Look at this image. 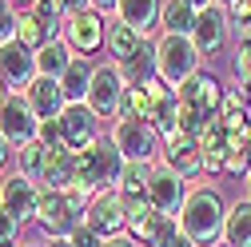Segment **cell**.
<instances>
[{"label":"cell","instance_id":"obj_1","mask_svg":"<svg viewBox=\"0 0 251 247\" xmlns=\"http://www.w3.org/2000/svg\"><path fill=\"white\" fill-rule=\"evenodd\" d=\"M224 223H227V203L211 183H196L183 199L179 211V231L196 247H219L224 243Z\"/></svg>","mask_w":251,"mask_h":247},{"label":"cell","instance_id":"obj_2","mask_svg":"<svg viewBox=\"0 0 251 247\" xmlns=\"http://www.w3.org/2000/svg\"><path fill=\"white\" fill-rule=\"evenodd\" d=\"M124 151L112 144V136H100L96 144H88L76 151V168H80V179H76V196L80 199H92L104 188H116L120 183V172H124Z\"/></svg>","mask_w":251,"mask_h":247},{"label":"cell","instance_id":"obj_3","mask_svg":"<svg viewBox=\"0 0 251 247\" xmlns=\"http://www.w3.org/2000/svg\"><path fill=\"white\" fill-rule=\"evenodd\" d=\"M128 92H132V88H128V80H124L120 64H112V60H100L84 104L96 112L100 120H120L124 112H128Z\"/></svg>","mask_w":251,"mask_h":247},{"label":"cell","instance_id":"obj_4","mask_svg":"<svg viewBox=\"0 0 251 247\" xmlns=\"http://www.w3.org/2000/svg\"><path fill=\"white\" fill-rule=\"evenodd\" d=\"M112 144L124 151V160H160V151H164V136L155 124L132 116V112H124L120 120H112Z\"/></svg>","mask_w":251,"mask_h":247},{"label":"cell","instance_id":"obj_5","mask_svg":"<svg viewBox=\"0 0 251 247\" xmlns=\"http://www.w3.org/2000/svg\"><path fill=\"white\" fill-rule=\"evenodd\" d=\"M84 207H88V199H80L76 192H48V188H40L36 227L44 235H72L76 227H84Z\"/></svg>","mask_w":251,"mask_h":247},{"label":"cell","instance_id":"obj_6","mask_svg":"<svg viewBox=\"0 0 251 247\" xmlns=\"http://www.w3.org/2000/svg\"><path fill=\"white\" fill-rule=\"evenodd\" d=\"M155 60H160V80H168L172 88H179L187 76H196L203 56L196 48L192 36H176V32H164L155 40Z\"/></svg>","mask_w":251,"mask_h":247},{"label":"cell","instance_id":"obj_7","mask_svg":"<svg viewBox=\"0 0 251 247\" xmlns=\"http://www.w3.org/2000/svg\"><path fill=\"white\" fill-rule=\"evenodd\" d=\"M60 40H64L76 56H96V52H104V40H108V16H100L96 8L72 12V16H64Z\"/></svg>","mask_w":251,"mask_h":247},{"label":"cell","instance_id":"obj_8","mask_svg":"<svg viewBox=\"0 0 251 247\" xmlns=\"http://www.w3.org/2000/svg\"><path fill=\"white\" fill-rule=\"evenodd\" d=\"M84 223L92 231H100L104 239L124 235V231H128V199H124V192L120 188L96 192V196L88 199V207H84Z\"/></svg>","mask_w":251,"mask_h":247},{"label":"cell","instance_id":"obj_9","mask_svg":"<svg viewBox=\"0 0 251 247\" xmlns=\"http://www.w3.org/2000/svg\"><path fill=\"white\" fill-rule=\"evenodd\" d=\"M0 132L8 136L12 148H20V144H28V140H36V132H40V116H36L32 104H28L24 92H12V96L4 100V108H0Z\"/></svg>","mask_w":251,"mask_h":247},{"label":"cell","instance_id":"obj_10","mask_svg":"<svg viewBox=\"0 0 251 247\" xmlns=\"http://www.w3.org/2000/svg\"><path fill=\"white\" fill-rule=\"evenodd\" d=\"M187 192H192V188H187V179H183V175H176L168 164H155L151 183H148V199H151V207L160 211V215H172V220H179Z\"/></svg>","mask_w":251,"mask_h":247},{"label":"cell","instance_id":"obj_11","mask_svg":"<svg viewBox=\"0 0 251 247\" xmlns=\"http://www.w3.org/2000/svg\"><path fill=\"white\" fill-rule=\"evenodd\" d=\"M160 164H168L176 175L183 179H192L203 172V144L196 136H187V132H172L164 136V151H160Z\"/></svg>","mask_w":251,"mask_h":247},{"label":"cell","instance_id":"obj_12","mask_svg":"<svg viewBox=\"0 0 251 247\" xmlns=\"http://www.w3.org/2000/svg\"><path fill=\"white\" fill-rule=\"evenodd\" d=\"M0 76H4V84H8L12 92H24L28 84L40 76V68H36V52L24 48L20 40L0 44Z\"/></svg>","mask_w":251,"mask_h":247},{"label":"cell","instance_id":"obj_13","mask_svg":"<svg viewBox=\"0 0 251 247\" xmlns=\"http://www.w3.org/2000/svg\"><path fill=\"white\" fill-rule=\"evenodd\" d=\"M0 207L12 211L20 223H36V207H40V183L28 179L20 172L4 175V199H0Z\"/></svg>","mask_w":251,"mask_h":247},{"label":"cell","instance_id":"obj_14","mask_svg":"<svg viewBox=\"0 0 251 247\" xmlns=\"http://www.w3.org/2000/svg\"><path fill=\"white\" fill-rule=\"evenodd\" d=\"M176 92H179L183 104H192V108L203 112V116H219V104H224V96H227V88L219 84L211 72H203V68H200L196 76H187Z\"/></svg>","mask_w":251,"mask_h":247},{"label":"cell","instance_id":"obj_15","mask_svg":"<svg viewBox=\"0 0 251 247\" xmlns=\"http://www.w3.org/2000/svg\"><path fill=\"white\" fill-rule=\"evenodd\" d=\"M227 8L224 4H207V8H200V16H196V28H192V40H196V48H200V56H215L219 48H224V40H227Z\"/></svg>","mask_w":251,"mask_h":247},{"label":"cell","instance_id":"obj_16","mask_svg":"<svg viewBox=\"0 0 251 247\" xmlns=\"http://www.w3.org/2000/svg\"><path fill=\"white\" fill-rule=\"evenodd\" d=\"M60 124H64V140H68V148L80 151V148H88V144L100 140V124H104V120L92 112L88 104H68L64 116H60Z\"/></svg>","mask_w":251,"mask_h":247},{"label":"cell","instance_id":"obj_17","mask_svg":"<svg viewBox=\"0 0 251 247\" xmlns=\"http://www.w3.org/2000/svg\"><path fill=\"white\" fill-rule=\"evenodd\" d=\"M24 96H28V104L36 108L40 120H60V116H64V108H68L64 88H60V80H52V76H36L32 84L24 88Z\"/></svg>","mask_w":251,"mask_h":247},{"label":"cell","instance_id":"obj_18","mask_svg":"<svg viewBox=\"0 0 251 247\" xmlns=\"http://www.w3.org/2000/svg\"><path fill=\"white\" fill-rule=\"evenodd\" d=\"M160 12H164V0H120V8H116V16L124 24H132L140 36L160 28Z\"/></svg>","mask_w":251,"mask_h":247},{"label":"cell","instance_id":"obj_19","mask_svg":"<svg viewBox=\"0 0 251 247\" xmlns=\"http://www.w3.org/2000/svg\"><path fill=\"white\" fill-rule=\"evenodd\" d=\"M144 40H148V36H140L132 24H124L120 16H108V40H104V52H108L112 64H124V60H128Z\"/></svg>","mask_w":251,"mask_h":247},{"label":"cell","instance_id":"obj_20","mask_svg":"<svg viewBox=\"0 0 251 247\" xmlns=\"http://www.w3.org/2000/svg\"><path fill=\"white\" fill-rule=\"evenodd\" d=\"M120 72H124V80H128V88H144L148 80H155L160 76V60H155V44L151 40H144L128 60L120 64Z\"/></svg>","mask_w":251,"mask_h":247},{"label":"cell","instance_id":"obj_21","mask_svg":"<svg viewBox=\"0 0 251 247\" xmlns=\"http://www.w3.org/2000/svg\"><path fill=\"white\" fill-rule=\"evenodd\" d=\"M76 179H80L76 151H72V148L52 151V160H48V172H44V179H40V188H48V192H72V188H76Z\"/></svg>","mask_w":251,"mask_h":247},{"label":"cell","instance_id":"obj_22","mask_svg":"<svg viewBox=\"0 0 251 247\" xmlns=\"http://www.w3.org/2000/svg\"><path fill=\"white\" fill-rule=\"evenodd\" d=\"M92 76H96V64H92V56H76L72 64H68V72L60 76V88H64L68 104H84V100H88Z\"/></svg>","mask_w":251,"mask_h":247},{"label":"cell","instance_id":"obj_23","mask_svg":"<svg viewBox=\"0 0 251 247\" xmlns=\"http://www.w3.org/2000/svg\"><path fill=\"white\" fill-rule=\"evenodd\" d=\"M224 243H227V247H251V199H235V203H227Z\"/></svg>","mask_w":251,"mask_h":247},{"label":"cell","instance_id":"obj_24","mask_svg":"<svg viewBox=\"0 0 251 247\" xmlns=\"http://www.w3.org/2000/svg\"><path fill=\"white\" fill-rule=\"evenodd\" d=\"M72 60H76V52L64 44V40H48L40 52H36V68H40V76H52V80H60V76H64L68 72V64H72Z\"/></svg>","mask_w":251,"mask_h":247},{"label":"cell","instance_id":"obj_25","mask_svg":"<svg viewBox=\"0 0 251 247\" xmlns=\"http://www.w3.org/2000/svg\"><path fill=\"white\" fill-rule=\"evenodd\" d=\"M196 16H200V8H192L187 0H164L160 28H164V32H176V36H192Z\"/></svg>","mask_w":251,"mask_h":247},{"label":"cell","instance_id":"obj_26","mask_svg":"<svg viewBox=\"0 0 251 247\" xmlns=\"http://www.w3.org/2000/svg\"><path fill=\"white\" fill-rule=\"evenodd\" d=\"M48 160H52V151L40 144V140H28V144H20L16 148V172L20 175H28V179H44V172H48Z\"/></svg>","mask_w":251,"mask_h":247},{"label":"cell","instance_id":"obj_27","mask_svg":"<svg viewBox=\"0 0 251 247\" xmlns=\"http://www.w3.org/2000/svg\"><path fill=\"white\" fill-rule=\"evenodd\" d=\"M151 172H155V160H128V164H124V172H120V183H116V188H120L124 196H128V199L148 196Z\"/></svg>","mask_w":251,"mask_h":247},{"label":"cell","instance_id":"obj_28","mask_svg":"<svg viewBox=\"0 0 251 247\" xmlns=\"http://www.w3.org/2000/svg\"><path fill=\"white\" fill-rule=\"evenodd\" d=\"M16 40H20L24 48L40 52V48H44L48 40H56V36H52V28H48V24H44L36 12H28V8H24V12L16 16Z\"/></svg>","mask_w":251,"mask_h":247},{"label":"cell","instance_id":"obj_29","mask_svg":"<svg viewBox=\"0 0 251 247\" xmlns=\"http://www.w3.org/2000/svg\"><path fill=\"white\" fill-rule=\"evenodd\" d=\"M36 140H40L48 151H64V148H68V140H64V124H60V120H40Z\"/></svg>","mask_w":251,"mask_h":247},{"label":"cell","instance_id":"obj_30","mask_svg":"<svg viewBox=\"0 0 251 247\" xmlns=\"http://www.w3.org/2000/svg\"><path fill=\"white\" fill-rule=\"evenodd\" d=\"M16 16H20V8L12 0H0V44L16 40Z\"/></svg>","mask_w":251,"mask_h":247},{"label":"cell","instance_id":"obj_31","mask_svg":"<svg viewBox=\"0 0 251 247\" xmlns=\"http://www.w3.org/2000/svg\"><path fill=\"white\" fill-rule=\"evenodd\" d=\"M68 239H72V247H104V243H108V239H104L100 231H92L88 223H84V227H76V231H72Z\"/></svg>","mask_w":251,"mask_h":247},{"label":"cell","instance_id":"obj_32","mask_svg":"<svg viewBox=\"0 0 251 247\" xmlns=\"http://www.w3.org/2000/svg\"><path fill=\"white\" fill-rule=\"evenodd\" d=\"M20 227H24V223L16 220V215L0 207V239H20Z\"/></svg>","mask_w":251,"mask_h":247},{"label":"cell","instance_id":"obj_33","mask_svg":"<svg viewBox=\"0 0 251 247\" xmlns=\"http://www.w3.org/2000/svg\"><path fill=\"white\" fill-rule=\"evenodd\" d=\"M227 20L231 24H251V0H231L227 4Z\"/></svg>","mask_w":251,"mask_h":247},{"label":"cell","instance_id":"obj_34","mask_svg":"<svg viewBox=\"0 0 251 247\" xmlns=\"http://www.w3.org/2000/svg\"><path fill=\"white\" fill-rule=\"evenodd\" d=\"M88 8H96L100 16H116V8H120V0H88Z\"/></svg>","mask_w":251,"mask_h":247},{"label":"cell","instance_id":"obj_35","mask_svg":"<svg viewBox=\"0 0 251 247\" xmlns=\"http://www.w3.org/2000/svg\"><path fill=\"white\" fill-rule=\"evenodd\" d=\"M104 247H140V243H136V239H132L128 231H124V235H112V239H108Z\"/></svg>","mask_w":251,"mask_h":247},{"label":"cell","instance_id":"obj_36","mask_svg":"<svg viewBox=\"0 0 251 247\" xmlns=\"http://www.w3.org/2000/svg\"><path fill=\"white\" fill-rule=\"evenodd\" d=\"M8 156H12V144H8V136H4V132H0V172H4Z\"/></svg>","mask_w":251,"mask_h":247},{"label":"cell","instance_id":"obj_37","mask_svg":"<svg viewBox=\"0 0 251 247\" xmlns=\"http://www.w3.org/2000/svg\"><path fill=\"white\" fill-rule=\"evenodd\" d=\"M64 4V16H72V12H84L88 8V0H60Z\"/></svg>","mask_w":251,"mask_h":247},{"label":"cell","instance_id":"obj_38","mask_svg":"<svg viewBox=\"0 0 251 247\" xmlns=\"http://www.w3.org/2000/svg\"><path fill=\"white\" fill-rule=\"evenodd\" d=\"M44 247H72V239H68V235H48Z\"/></svg>","mask_w":251,"mask_h":247},{"label":"cell","instance_id":"obj_39","mask_svg":"<svg viewBox=\"0 0 251 247\" xmlns=\"http://www.w3.org/2000/svg\"><path fill=\"white\" fill-rule=\"evenodd\" d=\"M168 247H196V243H192V239H187V235H183V231H176V235H172V243H168Z\"/></svg>","mask_w":251,"mask_h":247},{"label":"cell","instance_id":"obj_40","mask_svg":"<svg viewBox=\"0 0 251 247\" xmlns=\"http://www.w3.org/2000/svg\"><path fill=\"white\" fill-rule=\"evenodd\" d=\"M8 96H12V88L4 84V76H0V108H4V100H8Z\"/></svg>","mask_w":251,"mask_h":247},{"label":"cell","instance_id":"obj_41","mask_svg":"<svg viewBox=\"0 0 251 247\" xmlns=\"http://www.w3.org/2000/svg\"><path fill=\"white\" fill-rule=\"evenodd\" d=\"M192 8H207V4H215V0H187Z\"/></svg>","mask_w":251,"mask_h":247},{"label":"cell","instance_id":"obj_42","mask_svg":"<svg viewBox=\"0 0 251 247\" xmlns=\"http://www.w3.org/2000/svg\"><path fill=\"white\" fill-rule=\"evenodd\" d=\"M12 4H16V8H32L36 0H12Z\"/></svg>","mask_w":251,"mask_h":247},{"label":"cell","instance_id":"obj_43","mask_svg":"<svg viewBox=\"0 0 251 247\" xmlns=\"http://www.w3.org/2000/svg\"><path fill=\"white\" fill-rule=\"evenodd\" d=\"M0 247H20V239H0Z\"/></svg>","mask_w":251,"mask_h":247},{"label":"cell","instance_id":"obj_44","mask_svg":"<svg viewBox=\"0 0 251 247\" xmlns=\"http://www.w3.org/2000/svg\"><path fill=\"white\" fill-rule=\"evenodd\" d=\"M243 179H247V199H251V172H247V175H243Z\"/></svg>","mask_w":251,"mask_h":247},{"label":"cell","instance_id":"obj_45","mask_svg":"<svg viewBox=\"0 0 251 247\" xmlns=\"http://www.w3.org/2000/svg\"><path fill=\"white\" fill-rule=\"evenodd\" d=\"M20 247H44V243H20Z\"/></svg>","mask_w":251,"mask_h":247},{"label":"cell","instance_id":"obj_46","mask_svg":"<svg viewBox=\"0 0 251 247\" xmlns=\"http://www.w3.org/2000/svg\"><path fill=\"white\" fill-rule=\"evenodd\" d=\"M0 199H4V179H0Z\"/></svg>","mask_w":251,"mask_h":247},{"label":"cell","instance_id":"obj_47","mask_svg":"<svg viewBox=\"0 0 251 247\" xmlns=\"http://www.w3.org/2000/svg\"><path fill=\"white\" fill-rule=\"evenodd\" d=\"M215 4H224V8H227V4H231V0H215Z\"/></svg>","mask_w":251,"mask_h":247},{"label":"cell","instance_id":"obj_48","mask_svg":"<svg viewBox=\"0 0 251 247\" xmlns=\"http://www.w3.org/2000/svg\"><path fill=\"white\" fill-rule=\"evenodd\" d=\"M219 247H227V243H219Z\"/></svg>","mask_w":251,"mask_h":247}]
</instances>
